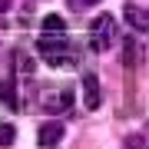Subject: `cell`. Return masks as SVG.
<instances>
[{"label":"cell","mask_w":149,"mask_h":149,"mask_svg":"<svg viewBox=\"0 0 149 149\" xmlns=\"http://www.w3.org/2000/svg\"><path fill=\"white\" fill-rule=\"evenodd\" d=\"M13 136H17V129L10 126V123H0V149L10 146V143H13Z\"/></svg>","instance_id":"9c48e42d"},{"label":"cell","mask_w":149,"mask_h":149,"mask_svg":"<svg viewBox=\"0 0 149 149\" xmlns=\"http://www.w3.org/2000/svg\"><path fill=\"white\" fill-rule=\"evenodd\" d=\"M83 93H86V106L90 109H100V80L93 73L83 76Z\"/></svg>","instance_id":"277c9868"},{"label":"cell","mask_w":149,"mask_h":149,"mask_svg":"<svg viewBox=\"0 0 149 149\" xmlns=\"http://www.w3.org/2000/svg\"><path fill=\"white\" fill-rule=\"evenodd\" d=\"M113 43H116V20H113V13H100L93 20V27H90V47L103 53Z\"/></svg>","instance_id":"7a4b0ae2"},{"label":"cell","mask_w":149,"mask_h":149,"mask_svg":"<svg viewBox=\"0 0 149 149\" xmlns=\"http://www.w3.org/2000/svg\"><path fill=\"white\" fill-rule=\"evenodd\" d=\"M7 7H10V0H0V13H3V10H7Z\"/></svg>","instance_id":"8fae6325"},{"label":"cell","mask_w":149,"mask_h":149,"mask_svg":"<svg viewBox=\"0 0 149 149\" xmlns=\"http://www.w3.org/2000/svg\"><path fill=\"white\" fill-rule=\"evenodd\" d=\"M43 33H66V20L60 13H47L43 20Z\"/></svg>","instance_id":"8992f818"},{"label":"cell","mask_w":149,"mask_h":149,"mask_svg":"<svg viewBox=\"0 0 149 149\" xmlns=\"http://www.w3.org/2000/svg\"><path fill=\"white\" fill-rule=\"evenodd\" d=\"M37 50H40V56L47 60V63H53V66L73 63V56H70V40H66V37L40 33V40H37Z\"/></svg>","instance_id":"6da1fadb"},{"label":"cell","mask_w":149,"mask_h":149,"mask_svg":"<svg viewBox=\"0 0 149 149\" xmlns=\"http://www.w3.org/2000/svg\"><path fill=\"white\" fill-rule=\"evenodd\" d=\"M126 20L133 23L136 30H146V27H149V10H143V7H133V3H129V7H126Z\"/></svg>","instance_id":"5b68a950"},{"label":"cell","mask_w":149,"mask_h":149,"mask_svg":"<svg viewBox=\"0 0 149 149\" xmlns=\"http://www.w3.org/2000/svg\"><path fill=\"white\" fill-rule=\"evenodd\" d=\"M37 139H40L43 149H50L53 143H60V139H63V123H43L40 133H37Z\"/></svg>","instance_id":"3957f363"},{"label":"cell","mask_w":149,"mask_h":149,"mask_svg":"<svg viewBox=\"0 0 149 149\" xmlns=\"http://www.w3.org/2000/svg\"><path fill=\"white\" fill-rule=\"evenodd\" d=\"M0 93H3V106H7V109H17V106H20V100H17V86H13L10 80H3Z\"/></svg>","instance_id":"ba28073f"},{"label":"cell","mask_w":149,"mask_h":149,"mask_svg":"<svg viewBox=\"0 0 149 149\" xmlns=\"http://www.w3.org/2000/svg\"><path fill=\"white\" fill-rule=\"evenodd\" d=\"M123 66H126V70L136 66V40H133V37L123 40Z\"/></svg>","instance_id":"52a82bcc"},{"label":"cell","mask_w":149,"mask_h":149,"mask_svg":"<svg viewBox=\"0 0 149 149\" xmlns=\"http://www.w3.org/2000/svg\"><path fill=\"white\" fill-rule=\"evenodd\" d=\"M86 3H100V0H86Z\"/></svg>","instance_id":"7c38bea8"},{"label":"cell","mask_w":149,"mask_h":149,"mask_svg":"<svg viewBox=\"0 0 149 149\" xmlns=\"http://www.w3.org/2000/svg\"><path fill=\"white\" fill-rule=\"evenodd\" d=\"M146 143H143V136H129L126 139V149H143Z\"/></svg>","instance_id":"30bf717a"}]
</instances>
